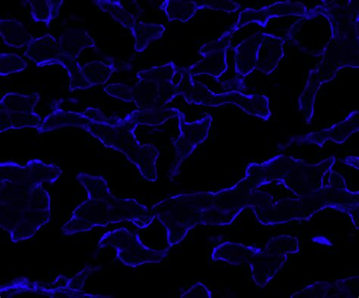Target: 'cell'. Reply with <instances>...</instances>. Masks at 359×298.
Listing matches in <instances>:
<instances>
[{"label":"cell","instance_id":"6da1fadb","mask_svg":"<svg viewBox=\"0 0 359 298\" xmlns=\"http://www.w3.org/2000/svg\"><path fill=\"white\" fill-rule=\"evenodd\" d=\"M335 157L309 165L291 156L280 155L262 164L252 163L243 182L252 191L273 181H280L297 196H309L325 187L324 178L332 170Z\"/></svg>","mask_w":359,"mask_h":298},{"label":"cell","instance_id":"7a4b0ae2","mask_svg":"<svg viewBox=\"0 0 359 298\" xmlns=\"http://www.w3.org/2000/svg\"><path fill=\"white\" fill-rule=\"evenodd\" d=\"M83 115L88 120L83 128L106 147L124 154L149 182L157 180L158 149L152 144L141 145L135 132L138 126L125 118H107L99 109L89 107Z\"/></svg>","mask_w":359,"mask_h":298},{"label":"cell","instance_id":"3957f363","mask_svg":"<svg viewBox=\"0 0 359 298\" xmlns=\"http://www.w3.org/2000/svg\"><path fill=\"white\" fill-rule=\"evenodd\" d=\"M214 194H183L154 205L151 212L165 227L169 247L179 244L189 231L202 225L204 211L213 206Z\"/></svg>","mask_w":359,"mask_h":298},{"label":"cell","instance_id":"277c9868","mask_svg":"<svg viewBox=\"0 0 359 298\" xmlns=\"http://www.w3.org/2000/svg\"><path fill=\"white\" fill-rule=\"evenodd\" d=\"M181 81L177 85L179 95H182L189 104L204 105L210 107L226 104L237 105L249 115L268 120L271 116L269 98L263 95H245L238 91L215 95L203 83L194 80L188 68L179 69Z\"/></svg>","mask_w":359,"mask_h":298},{"label":"cell","instance_id":"5b68a950","mask_svg":"<svg viewBox=\"0 0 359 298\" xmlns=\"http://www.w3.org/2000/svg\"><path fill=\"white\" fill-rule=\"evenodd\" d=\"M271 195L257 191L250 208L263 225L279 224L294 219H309L314 214L327 208V205L313 194L296 200H282L273 203Z\"/></svg>","mask_w":359,"mask_h":298},{"label":"cell","instance_id":"8992f818","mask_svg":"<svg viewBox=\"0 0 359 298\" xmlns=\"http://www.w3.org/2000/svg\"><path fill=\"white\" fill-rule=\"evenodd\" d=\"M100 248H115L117 258L126 266L137 267L144 264L160 263L168 255L169 249L156 250L142 243L139 235L121 228L106 233L100 240Z\"/></svg>","mask_w":359,"mask_h":298},{"label":"cell","instance_id":"52a82bcc","mask_svg":"<svg viewBox=\"0 0 359 298\" xmlns=\"http://www.w3.org/2000/svg\"><path fill=\"white\" fill-rule=\"evenodd\" d=\"M185 119L184 114H179L178 126L181 134L177 139L172 140L176 151V161L170 171L172 176L177 175L179 168L184 161L191 156L198 145L204 142L212 123V117L210 114L193 123L186 122Z\"/></svg>","mask_w":359,"mask_h":298},{"label":"cell","instance_id":"ba28073f","mask_svg":"<svg viewBox=\"0 0 359 298\" xmlns=\"http://www.w3.org/2000/svg\"><path fill=\"white\" fill-rule=\"evenodd\" d=\"M233 29L225 32L219 40L204 44L200 50L203 60L189 67L192 76L206 74L219 79L229 69L226 63V50L230 48L233 34Z\"/></svg>","mask_w":359,"mask_h":298},{"label":"cell","instance_id":"9c48e42d","mask_svg":"<svg viewBox=\"0 0 359 298\" xmlns=\"http://www.w3.org/2000/svg\"><path fill=\"white\" fill-rule=\"evenodd\" d=\"M109 224V209L106 201L88 199L74 210L72 219L62 227L65 235L90 231L95 226Z\"/></svg>","mask_w":359,"mask_h":298},{"label":"cell","instance_id":"30bf717a","mask_svg":"<svg viewBox=\"0 0 359 298\" xmlns=\"http://www.w3.org/2000/svg\"><path fill=\"white\" fill-rule=\"evenodd\" d=\"M106 201L109 209V221L111 224L128 221L140 229H145L152 224L155 218L151 210L135 199L116 198L110 191Z\"/></svg>","mask_w":359,"mask_h":298},{"label":"cell","instance_id":"8fae6325","mask_svg":"<svg viewBox=\"0 0 359 298\" xmlns=\"http://www.w3.org/2000/svg\"><path fill=\"white\" fill-rule=\"evenodd\" d=\"M282 16L308 17L306 7L300 3L280 2L264 7L259 11L252 8L245 9L239 15V20L232 27L236 32L250 23H257L266 27L269 18Z\"/></svg>","mask_w":359,"mask_h":298},{"label":"cell","instance_id":"7c38bea8","mask_svg":"<svg viewBox=\"0 0 359 298\" xmlns=\"http://www.w3.org/2000/svg\"><path fill=\"white\" fill-rule=\"evenodd\" d=\"M338 71L332 63L324 59L316 69L310 72L305 90L299 100L300 110L304 111L307 121L314 115L315 100L320 87L323 83L333 80Z\"/></svg>","mask_w":359,"mask_h":298},{"label":"cell","instance_id":"4fadbf2b","mask_svg":"<svg viewBox=\"0 0 359 298\" xmlns=\"http://www.w3.org/2000/svg\"><path fill=\"white\" fill-rule=\"evenodd\" d=\"M359 113L353 111L343 122L334 125L333 127L315 133H310L304 137L296 139L299 143L315 144L320 147L332 140L336 144H341L353 133L358 131Z\"/></svg>","mask_w":359,"mask_h":298},{"label":"cell","instance_id":"5bb4252c","mask_svg":"<svg viewBox=\"0 0 359 298\" xmlns=\"http://www.w3.org/2000/svg\"><path fill=\"white\" fill-rule=\"evenodd\" d=\"M251 193L241 181L231 189L214 194L212 208L235 219L243 209L248 208Z\"/></svg>","mask_w":359,"mask_h":298},{"label":"cell","instance_id":"9a60e30c","mask_svg":"<svg viewBox=\"0 0 359 298\" xmlns=\"http://www.w3.org/2000/svg\"><path fill=\"white\" fill-rule=\"evenodd\" d=\"M287 255H272L260 251L254 255L249 263L252 278L257 285L266 286L287 262Z\"/></svg>","mask_w":359,"mask_h":298},{"label":"cell","instance_id":"2e32d148","mask_svg":"<svg viewBox=\"0 0 359 298\" xmlns=\"http://www.w3.org/2000/svg\"><path fill=\"white\" fill-rule=\"evenodd\" d=\"M25 55L39 67L53 65L61 66L59 43L50 34L34 39L27 46Z\"/></svg>","mask_w":359,"mask_h":298},{"label":"cell","instance_id":"e0dca14e","mask_svg":"<svg viewBox=\"0 0 359 298\" xmlns=\"http://www.w3.org/2000/svg\"><path fill=\"white\" fill-rule=\"evenodd\" d=\"M264 35L262 32L254 34L233 48L235 70L239 76L245 77L256 69L257 54Z\"/></svg>","mask_w":359,"mask_h":298},{"label":"cell","instance_id":"ac0fdd59","mask_svg":"<svg viewBox=\"0 0 359 298\" xmlns=\"http://www.w3.org/2000/svg\"><path fill=\"white\" fill-rule=\"evenodd\" d=\"M283 45V39L281 37L264 33L257 54L256 69L266 74L275 71L285 55Z\"/></svg>","mask_w":359,"mask_h":298},{"label":"cell","instance_id":"d6986e66","mask_svg":"<svg viewBox=\"0 0 359 298\" xmlns=\"http://www.w3.org/2000/svg\"><path fill=\"white\" fill-rule=\"evenodd\" d=\"M95 46V41L83 29H66L59 41L60 55L71 60H77L83 50Z\"/></svg>","mask_w":359,"mask_h":298},{"label":"cell","instance_id":"ffe728a7","mask_svg":"<svg viewBox=\"0 0 359 298\" xmlns=\"http://www.w3.org/2000/svg\"><path fill=\"white\" fill-rule=\"evenodd\" d=\"M50 219V210H24L21 220L11 233L12 241L18 242L32 238Z\"/></svg>","mask_w":359,"mask_h":298},{"label":"cell","instance_id":"44dd1931","mask_svg":"<svg viewBox=\"0 0 359 298\" xmlns=\"http://www.w3.org/2000/svg\"><path fill=\"white\" fill-rule=\"evenodd\" d=\"M260 251L262 250L258 248L225 242L214 248L212 258L213 260H222L233 266H240L244 263L249 264L253 255Z\"/></svg>","mask_w":359,"mask_h":298},{"label":"cell","instance_id":"7402d4cb","mask_svg":"<svg viewBox=\"0 0 359 298\" xmlns=\"http://www.w3.org/2000/svg\"><path fill=\"white\" fill-rule=\"evenodd\" d=\"M0 201L21 210L29 209L31 183L18 184L0 181Z\"/></svg>","mask_w":359,"mask_h":298},{"label":"cell","instance_id":"603a6c76","mask_svg":"<svg viewBox=\"0 0 359 298\" xmlns=\"http://www.w3.org/2000/svg\"><path fill=\"white\" fill-rule=\"evenodd\" d=\"M180 114L177 109L154 107L132 111L125 119L137 126H158L170 118L178 117Z\"/></svg>","mask_w":359,"mask_h":298},{"label":"cell","instance_id":"cb8c5ba5","mask_svg":"<svg viewBox=\"0 0 359 298\" xmlns=\"http://www.w3.org/2000/svg\"><path fill=\"white\" fill-rule=\"evenodd\" d=\"M88 123V120L83 114L55 109L53 114L44 119L41 126L37 128V132L42 134L56 128L69 126L83 128Z\"/></svg>","mask_w":359,"mask_h":298},{"label":"cell","instance_id":"d4e9b609","mask_svg":"<svg viewBox=\"0 0 359 298\" xmlns=\"http://www.w3.org/2000/svg\"><path fill=\"white\" fill-rule=\"evenodd\" d=\"M0 34L6 45L14 48H22L34 40L24 25L17 20H0Z\"/></svg>","mask_w":359,"mask_h":298},{"label":"cell","instance_id":"484cf974","mask_svg":"<svg viewBox=\"0 0 359 298\" xmlns=\"http://www.w3.org/2000/svg\"><path fill=\"white\" fill-rule=\"evenodd\" d=\"M133 102L139 109H150L158 107V85L152 81L140 80L132 88Z\"/></svg>","mask_w":359,"mask_h":298},{"label":"cell","instance_id":"4316f807","mask_svg":"<svg viewBox=\"0 0 359 298\" xmlns=\"http://www.w3.org/2000/svg\"><path fill=\"white\" fill-rule=\"evenodd\" d=\"M39 100L40 95L37 93L30 95L9 93L0 101V109H6L9 113H34Z\"/></svg>","mask_w":359,"mask_h":298},{"label":"cell","instance_id":"83f0119b","mask_svg":"<svg viewBox=\"0 0 359 298\" xmlns=\"http://www.w3.org/2000/svg\"><path fill=\"white\" fill-rule=\"evenodd\" d=\"M29 171L30 182L33 186L41 185L43 182L54 183L62 174L60 168L54 164L46 165L39 160H32L27 163Z\"/></svg>","mask_w":359,"mask_h":298},{"label":"cell","instance_id":"f1b7e54d","mask_svg":"<svg viewBox=\"0 0 359 298\" xmlns=\"http://www.w3.org/2000/svg\"><path fill=\"white\" fill-rule=\"evenodd\" d=\"M159 8L165 13L169 22H182L190 20L198 11L195 1L188 0H165Z\"/></svg>","mask_w":359,"mask_h":298},{"label":"cell","instance_id":"f546056e","mask_svg":"<svg viewBox=\"0 0 359 298\" xmlns=\"http://www.w3.org/2000/svg\"><path fill=\"white\" fill-rule=\"evenodd\" d=\"M165 31V27L162 25L137 23L131 30L135 39V50L143 52L151 43L160 39Z\"/></svg>","mask_w":359,"mask_h":298},{"label":"cell","instance_id":"4dcf8cb0","mask_svg":"<svg viewBox=\"0 0 359 298\" xmlns=\"http://www.w3.org/2000/svg\"><path fill=\"white\" fill-rule=\"evenodd\" d=\"M85 79L92 86L104 85L116 71L114 62L111 60L94 61L81 67Z\"/></svg>","mask_w":359,"mask_h":298},{"label":"cell","instance_id":"1f68e13d","mask_svg":"<svg viewBox=\"0 0 359 298\" xmlns=\"http://www.w3.org/2000/svg\"><path fill=\"white\" fill-rule=\"evenodd\" d=\"M32 17L36 22H43L49 27L52 20L59 16L62 0H30Z\"/></svg>","mask_w":359,"mask_h":298},{"label":"cell","instance_id":"d6a6232c","mask_svg":"<svg viewBox=\"0 0 359 298\" xmlns=\"http://www.w3.org/2000/svg\"><path fill=\"white\" fill-rule=\"evenodd\" d=\"M103 12L109 13L122 26L130 30L137 24L133 15L126 11L118 0H95L93 1Z\"/></svg>","mask_w":359,"mask_h":298},{"label":"cell","instance_id":"836d02e7","mask_svg":"<svg viewBox=\"0 0 359 298\" xmlns=\"http://www.w3.org/2000/svg\"><path fill=\"white\" fill-rule=\"evenodd\" d=\"M77 179L86 189L88 199L106 201L110 190L105 179L101 176H93L86 173L79 174Z\"/></svg>","mask_w":359,"mask_h":298},{"label":"cell","instance_id":"e575fe53","mask_svg":"<svg viewBox=\"0 0 359 298\" xmlns=\"http://www.w3.org/2000/svg\"><path fill=\"white\" fill-rule=\"evenodd\" d=\"M299 251V240L295 237L282 236L271 239L264 252L272 255H287L297 254Z\"/></svg>","mask_w":359,"mask_h":298},{"label":"cell","instance_id":"d590c367","mask_svg":"<svg viewBox=\"0 0 359 298\" xmlns=\"http://www.w3.org/2000/svg\"><path fill=\"white\" fill-rule=\"evenodd\" d=\"M61 67L68 71L70 78L69 90H87L92 87L90 83L83 76L81 67L77 60H71L60 55Z\"/></svg>","mask_w":359,"mask_h":298},{"label":"cell","instance_id":"8d00e7d4","mask_svg":"<svg viewBox=\"0 0 359 298\" xmlns=\"http://www.w3.org/2000/svg\"><path fill=\"white\" fill-rule=\"evenodd\" d=\"M0 181L12 183H31L29 171L27 165L22 166L14 162L0 163Z\"/></svg>","mask_w":359,"mask_h":298},{"label":"cell","instance_id":"74e56055","mask_svg":"<svg viewBox=\"0 0 359 298\" xmlns=\"http://www.w3.org/2000/svg\"><path fill=\"white\" fill-rule=\"evenodd\" d=\"M179 69L172 62L162 67H156L149 70L141 71L137 76L140 80L152 81L156 83L173 82L175 74Z\"/></svg>","mask_w":359,"mask_h":298},{"label":"cell","instance_id":"f35d334b","mask_svg":"<svg viewBox=\"0 0 359 298\" xmlns=\"http://www.w3.org/2000/svg\"><path fill=\"white\" fill-rule=\"evenodd\" d=\"M358 278L354 276L336 282L326 297H358Z\"/></svg>","mask_w":359,"mask_h":298},{"label":"cell","instance_id":"ab89813d","mask_svg":"<svg viewBox=\"0 0 359 298\" xmlns=\"http://www.w3.org/2000/svg\"><path fill=\"white\" fill-rule=\"evenodd\" d=\"M27 64L20 55L16 54H0V74L6 76L9 74L25 70Z\"/></svg>","mask_w":359,"mask_h":298},{"label":"cell","instance_id":"60d3db41","mask_svg":"<svg viewBox=\"0 0 359 298\" xmlns=\"http://www.w3.org/2000/svg\"><path fill=\"white\" fill-rule=\"evenodd\" d=\"M0 225L11 233L22 219L23 210L16 209L6 203L0 204Z\"/></svg>","mask_w":359,"mask_h":298},{"label":"cell","instance_id":"b9f144b4","mask_svg":"<svg viewBox=\"0 0 359 298\" xmlns=\"http://www.w3.org/2000/svg\"><path fill=\"white\" fill-rule=\"evenodd\" d=\"M29 209L50 210V197L41 185L34 186L30 196Z\"/></svg>","mask_w":359,"mask_h":298},{"label":"cell","instance_id":"7bdbcfd3","mask_svg":"<svg viewBox=\"0 0 359 298\" xmlns=\"http://www.w3.org/2000/svg\"><path fill=\"white\" fill-rule=\"evenodd\" d=\"M198 11L203 8H210L212 11L233 13L241 8V4L232 0H204V1H195Z\"/></svg>","mask_w":359,"mask_h":298},{"label":"cell","instance_id":"ee69618b","mask_svg":"<svg viewBox=\"0 0 359 298\" xmlns=\"http://www.w3.org/2000/svg\"><path fill=\"white\" fill-rule=\"evenodd\" d=\"M333 285L329 283H316L309 285L299 292L291 296L292 298H325L330 290H332Z\"/></svg>","mask_w":359,"mask_h":298},{"label":"cell","instance_id":"f6af8a7d","mask_svg":"<svg viewBox=\"0 0 359 298\" xmlns=\"http://www.w3.org/2000/svg\"><path fill=\"white\" fill-rule=\"evenodd\" d=\"M13 128H37L41 126V116L35 113H11Z\"/></svg>","mask_w":359,"mask_h":298},{"label":"cell","instance_id":"bcb514c9","mask_svg":"<svg viewBox=\"0 0 359 298\" xmlns=\"http://www.w3.org/2000/svg\"><path fill=\"white\" fill-rule=\"evenodd\" d=\"M158 85V99L157 107H165L168 102L172 101L179 92L177 85L173 82H160Z\"/></svg>","mask_w":359,"mask_h":298},{"label":"cell","instance_id":"7dc6e473","mask_svg":"<svg viewBox=\"0 0 359 298\" xmlns=\"http://www.w3.org/2000/svg\"><path fill=\"white\" fill-rule=\"evenodd\" d=\"M104 90H105L107 94L111 97L118 98L127 102H133L132 88L124 85V83H111V85L108 86Z\"/></svg>","mask_w":359,"mask_h":298},{"label":"cell","instance_id":"c3c4849f","mask_svg":"<svg viewBox=\"0 0 359 298\" xmlns=\"http://www.w3.org/2000/svg\"><path fill=\"white\" fill-rule=\"evenodd\" d=\"M101 267L92 268L87 265L85 266L82 272L70 279L67 288L70 290L81 291L84 282L86 280L87 278L92 273L99 271Z\"/></svg>","mask_w":359,"mask_h":298},{"label":"cell","instance_id":"681fc988","mask_svg":"<svg viewBox=\"0 0 359 298\" xmlns=\"http://www.w3.org/2000/svg\"><path fill=\"white\" fill-rule=\"evenodd\" d=\"M182 298H211L212 293L201 283H197L190 290L182 294Z\"/></svg>","mask_w":359,"mask_h":298},{"label":"cell","instance_id":"f907efd6","mask_svg":"<svg viewBox=\"0 0 359 298\" xmlns=\"http://www.w3.org/2000/svg\"><path fill=\"white\" fill-rule=\"evenodd\" d=\"M13 128L11 113L4 109H0V133Z\"/></svg>","mask_w":359,"mask_h":298}]
</instances>
